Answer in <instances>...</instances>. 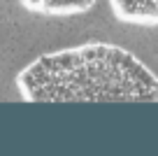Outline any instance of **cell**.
<instances>
[{
    "mask_svg": "<svg viewBox=\"0 0 158 156\" xmlns=\"http://www.w3.org/2000/svg\"><path fill=\"white\" fill-rule=\"evenodd\" d=\"M23 10L42 16H77L89 12L98 0H19Z\"/></svg>",
    "mask_w": 158,
    "mask_h": 156,
    "instance_id": "3957f363",
    "label": "cell"
},
{
    "mask_svg": "<svg viewBox=\"0 0 158 156\" xmlns=\"http://www.w3.org/2000/svg\"><path fill=\"white\" fill-rule=\"evenodd\" d=\"M28 102H158V77L128 49L109 42L42 54L16 75Z\"/></svg>",
    "mask_w": 158,
    "mask_h": 156,
    "instance_id": "6da1fadb",
    "label": "cell"
},
{
    "mask_svg": "<svg viewBox=\"0 0 158 156\" xmlns=\"http://www.w3.org/2000/svg\"><path fill=\"white\" fill-rule=\"evenodd\" d=\"M112 14L130 26H158V0H109Z\"/></svg>",
    "mask_w": 158,
    "mask_h": 156,
    "instance_id": "7a4b0ae2",
    "label": "cell"
}]
</instances>
